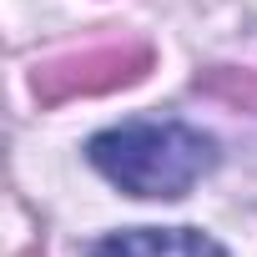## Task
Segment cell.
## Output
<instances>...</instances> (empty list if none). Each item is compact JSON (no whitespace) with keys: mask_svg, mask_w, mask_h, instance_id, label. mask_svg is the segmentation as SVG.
<instances>
[{"mask_svg":"<svg viewBox=\"0 0 257 257\" xmlns=\"http://www.w3.org/2000/svg\"><path fill=\"white\" fill-rule=\"evenodd\" d=\"M91 167L132 197H187L202 172H212L217 152L202 132L182 121H126L101 132L86 147Z\"/></svg>","mask_w":257,"mask_h":257,"instance_id":"6da1fadb","label":"cell"},{"mask_svg":"<svg viewBox=\"0 0 257 257\" xmlns=\"http://www.w3.org/2000/svg\"><path fill=\"white\" fill-rule=\"evenodd\" d=\"M142 66H147V51H91V56H76V61H56V66H46V71L36 76V91H41V96L106 91V86L132 81Z\"/></svg>","mask_w":257,"mask_h":257,"instance_id":"7a4b0ae2","label":"cell"},{"mask_svg":"<svg viewBox=\"0 0 257 257\" xmlns=\"http://www.w3.org/2000/svg\"><path fill=\"white\" fill-rule=\"evenodd\" d=\"M91 257H227V252L192 227H132L96 242Z\"/></svg>","mask_w":257,"mask_h":257,"instance_id":"3957f363","label":"cell"},{"mask_svg":"<svg viewBox=\"0 0 257 257\" xmlns=\"http://www.w3.org/2000/svg\"><path fill=\"white\" fill-rule=\"evenodd\" d=\"M217 91H227V96H237V101H247V106H257V76H222V81H212Z\"/></svg>","mask_w":257,"mask_h":257,"instance_id":"277c9868","label":"cell"}]
</instances>
